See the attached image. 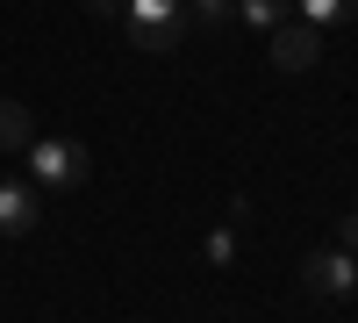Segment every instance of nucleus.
<instances>
[{"instance_id":"nucleus-1","label":"nucleus","mask_w":358,"mask_h":323,"mask_svg":"<svg viewBox=\"0 0 358 323\" xmlns=\"http://www.w3.org/2000/svg\"><path fill=\"white\" fill-rule=\"evenodd\" d=\"M22 158H29V187H50V194H72L94 180V151L79 137H36Z\"/></svg>"},{"instance_id":"nucleus-2","label":"nucleus","mask_w":358,"mask_h":323,"mask_svg":"<svg viewBox=\"0 0 358 323\" xmlns=\"http://www.w3.org/2000/svg\"><path fill=\"white\" fill-rule=\"evenodd\" d=\"M122 29H129V43H136V50L165 57V50L187 43V0H129Z\"/></svg>"},{"instance_id":"nucleus-3","label":"nucleus","mask_w":358,"mask_h":323,"mask_svg":"<svg viewBox=\"0 0 358 323\" xmlns=\"http://www.w3.org/2000/svg\"><path fill=\"white\" fill-rule=\"evenodd\" d=\"M265 36H273V65L280 72H308L322 57V29L315 22H280V29H265Z\"/></svg>"},{"instance_id":"nucleus-4","label":"nucleus","mask_w":358,"mask_h":323,"mask_svg":"<svg viewBox=\"0 0 358 323\" xmlns=\"http://www.w3.org/2000/svg\"><path fill=\"white\" fill-rule=\"evenodd\" d=\"M301 280H308V295H315V302H337V295H351V287H358V266H351L344 252H308Z\"/></svg>"},{"instance_id":"nucleus-5","label":"nucleus","mask_w":358,"mask_h":323,"mask_svg":"<svg viewBox=\"0 0 358 323\" xmlns=\"http://www.w3.org/2000/svg\"><path fill=\"white\" fill-rule=\"evenodd\" d=\"M43 223V201L29 180H0V238H29Z\"/></svg>"},{"instance_id":"nucleus-6","label":"nucleus","mask_w":358,"mask_h":323,"mask_svg":"<svg viewBox=\"0 0 358 323\" xmlns=\"http://www.w3.org/2000/svg\"><path fill=\"white\" fill-rule=\"evenodd\" d=\"M36 144V123H29L22 101H0V151H29Z\"/></svg>"},{"instance_id":"nucleus-7","label":"nucleus","mask_w":358,"mask_h":323,"mask_svg":"<svg viewBox=\"0 0 358 323\" xmlns=\"http://www.w3.org/2000/svg\"><path fill=\"white\" fill-rule=\"evenodd\" d=\"M287 8H294V0H236V15H244L251 29H280V22H287Z\"/></svg>"},{"instance_id":"nucleus-8","label":"nucleus","mask_w":358,"mask_h":323,"mask_svg":"<svg viewBox=\"0 0 358 323\" xmlns=\"http://www.w3.org/2000/svg\"><path fill=\"white\" fill-rule=\"evenodd\" d=\"M294 8H301V22L322 29V22H351V15H358V0H294Z\"/></svg>"},{"instance_id":"nucleus-9","label":"nucleus","mask_w":358,"mask_h":323,"mask_svg":"<svg viewBox=\"0 0 358 323\" xmlns=\"http://www.w3.org/2000/svg\"><path fill=\"white\" fill-rule=\"evenodd\" d=\"M201 252H208V266H229V259H236V230H229V223H222V230H208V245H201Z\"/></svg>"},{"instance_id":"nucleus-10","label":"nucleus","mask_w":358,"mask_h":323,"mask_svg":"<svg viewBox=\"0 0 358 323\" xmlns=\"http://www.w3.org/2000/svg\"><path fill=\"white\" fill-rule=\"evenodd\" d=\"M229 0H187V22H222Z\"/></svg>"},{"instance_id":"nucleus-11","label":"nucleus","mask_w":358,"mask_h":323,"mask_svg":"<svg viewBox=\"0 0 358 323\" xmlns=\"http://www.w3.org/2000/svg\"><path fill=\"white\" fill-rule=\"evenodd\" d=\"M86 15H94V22H122L129 0H86Z\"/></svg>"},{"instance_id":"nucleus-12","label":"nucleus","mask_w":358,"mask_h":323,"mask_svg":"<svg viewBox=\"0 0 358 323\" xmlns=\"http://www.w3.org/2000/svg\"><path fill=\"white\" fill-rule=\"evenodd\" d=\"M337 238H344V245L358 252V216H344V223H337Z\"/></svg>"},{"instance_id":"nucleus-13","label":"nucleus","mask_w":358,"mask_h":323,"mask_svg":"<svg viewBox=\"0 0 358 323\" xmlns=\"http://www.w3.org/2000/svg\"><path fill=\"white\" fill-rule=\"evenodd\" d=\"M351 266H358V259H351Z\"/></svg>"}]
</instances>
